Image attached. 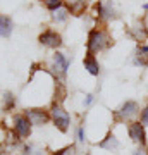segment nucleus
Instances as JSON below:
<instances>
[{
  "mask_svg": "<svg viewBox=\"0 0 148 155\" xmlns=\"http://www.w3.org/2000/svg\"><path fill=\"white\" fill-rule=\"evenodd\" d=\"M98 147H100V148L109 150V152H115V150L121 147V143H119V140L115 138V134L110 131V133L107 134V136H105V138L98 143Z\"/></svg>",
  "mask_w": 148,
  "mask_h": 155,
  "instance_id": "obj_12",
  "label": "nucleus"
},
{
  "mask_svg": "<svg viewBox=\"0 0 148 155\" xmlns=\"http://www.w3.org/2000/svg\"><path fill=\"white\" fill-rule=\"evenodd\" d=\"M140 122L145 124V126H148V104L143 107L141 112H140Z\"/></svg>",
  "mask_w": 148,
  "mask_h": 155,
  "instance_id": "obj_20",
  "label": "nucleus"
},
{
  "mask_svg": "<svg viewBox=\"0 0 148 155\" xmlns=\"http://www.w3.org/2000/svg\"><path fill=\"white\" fill-rule=\"evenodd\" d=\"M67 16H69V11L61 7V9H57V11L52 14V19H54V21H57V22H64L67 19Z\"/></svg>",
  "mask_w": 148,
  "mask_h": 155,
  "instance_id": "obj_17",
  "label": "nucleus"
},
{
  "mask_svg": "<svg viewBox=\"0 0 148 155\" xmlns=\"http://www.w3.org/2000/svg\"><path fill=\"white\" fill-rule=\"evenodd\" d=\"M76 136H77V141L79 143H84L86 141V133H84V126H77V131H76Z\"/></svg>",
  "mask_w": 148,
  "mask_h": 155,
  "instance_id": "obj_21",
  "label": "nucleus"
},
{
  "mask_svg": "<svg viewBox=\"0 0 148 155\" xmlns=\"http://www.w3.org/2000/svg\"><path fill=\"white\" fill-rule=\"evenodd\" d=\"M140 105H138V102H134V100H126L124 104H122L117 110H115V119L119 122H133L136 121V117L140 116Z\"/></svg>",
  "mask_w": 148,
  "mask_h": 155,
  "instance_id": "obj_3",
  "label": "nucleus"
},
{
  "mask_svg": "<svg viewBox=\"0 0 148 155\" xmlns=\"http://www.w3.org/2000/svg\"><path fill=\"white\" fill-rule=\"evenodd\" d=\"M12 28H14V24H12L11 17L0 16V36L2 38H9L12 33Z\"/></svg>",
  "mask_w": 148,
  "mask_h": 155,
  "instance_id": "obj_14",
  "label": "nucleus"
},
{
  "mask_svg": "<svg viewBox=\"0 0 148 155\" xmlns=\"http://www.w3.org/2000/svg\"><path fill=\"white\" fill-rule=\"evenodd\" d=\"M95 14L100 21H110L115 17V11L110 0H98L95 4Z\"/></svg>",
  "mask_w": 148,
  "mask_h": 155,
  "instance_id": "obj_9",
  "label": "nucleus"
},
{
  "mask_svg": "<svg viewBox=\"0 0 148 155\" xmlns=\"http://www.w3.org/2000/svg\"><path fill=\"white\" fill-rule=\"evenodd\" d=\"M74 152H76V147L74 145H69V147H64L61 150H55L50 155H74Z\"/></svg>",
  "mask_w": 148,
  "mask_h": 155,
  "instance_id": "obj_18",
  "label": "nucleus"
},
{
  "mask_svg": "<svg viewBox=\"0 0 148 155\" xmlns=\"http://www.w3.org/2000/svg\"><path fill=\"white\" fill-rule=\"evenodd\" d=\"M2 102H4V110L5 112H11L16 109V97L11 93V91H5L4 93V97H2Z\"/></svg>",
  "mask_w": 148,
  "mask_h": 155,
  "instance_id": "obj_15",
  "label": "nucleus"
},
{
  "mask_svg": "<svg viewBox=\"0 0 148 155\" xmlns=\"http://www.w3.org/2000/svg\"><path fill=\"white\" fill-rule=\"evenodd\" d=\"M52 62H54L52 69H54L55 81H62V79L67 76V69L71 66V61H69L62 52H55L54 57H52Z\"/></svg>",
  "mask_w": 148,
  "mask_h": 155,
  "instance_id": "obj_4",
  "label": "nucleus"
},
{
  "mask_svg": "<svg viewBox=\"0 0 148 155\" xmlns=\"http://www.w3.org/2000/svg\"><path fill=\"white\" fill-rule=\"evenodd\" d=\"M93 100H95V95L93 93H88L86 98H84V107H90L91 104H93Z\"/></svg>",
  "mask_w": 148,
  "mask_h": 155,
  "instance_id": "obj_23",
  "label": "nucleus"
},
{
  "mask_svg": "<svg viewBox=\"0 0 148 155\" xmlns=\"http://www.w3.org/2000/svg\"><path fill=\"white\" fill-rule=\"evenodd\" d=\"M134 66L148 67V45H138L134 52Z\"/></svg>",
  "mask_w": 148,
  "mask_h": 155,
  "instance_id": "obj_11",
  "label": "nucleus"
},
{
  "mask_svg": "<svg viewBox=\"0 0 148 155\" xmlns=\"http://www.w3.org/2000/svg\"><path fill=\"white\" fill-rule=\"evenodd\" d=\"M24 116L29 119V122L33 126H43L50 121V112L45 109H26Z\"/></svg>",
  "mask_w": 148,
  "mask_h": 155,
  "instance_id": "obj_8",
  "label": "nucleus"
},
{
  "mask_svg": "<svg viewBox=\"0 0 148 155\" xmlns=\"http://www.w3.org/2000/svg\"><path fill=\"white\" fill-rule=\"evenodd\" d=\"M50 121L54 122V126L61 133H67L69 127H71V116L61 104H52V107H50Z\"/></svg>",
  "mask_w": 148,
  "mask_h": 155,
  "instance_id": "obj_2",
  "label": "nucleus"
},
{
  "mask_svg": "<svg viewBox=\"0 0 148 155\" xmlns=\"http://www.w3.org/2000/svg\"><path fill=\"white\" fill-rule=\"evenodd\" d=\"M127 134H129V138H131L133 143H136L138 147H146L148 145L145 124H141L140 121H133L127 124Z\"/></svg>",
  "mask_w": 148,
  "mask_h": 155,
  "instance_id": "obj_5",
  "label": "nucleus"
},
{
  "mask_svg": "<svg viewBox=\"0 0 148 155\" xmlns=\"http://www.w3.org/2000/svg\"><path fill=\"white\" fill-rule=\"evenodd\" d=\"M83 66H84V69H86L91 76H98L100 74V64H98V59L93 55V54H88L84 55V59H83Z\"/></svg>",
  "mask_w": 148,
  "mask_h": 155,
  "instance_id": "obj_10",
  "label": "nucleus"
},
{
  "mask_svg": "<svg viewBox=\"0 0 148 155\" xmlns=\"http://www.w3.org/2000/svg\"><path fill=\"white\" fill-rule=\"evenodd\" d=\"M38 41L43 47H48V48H59L62 45V36L55 29H45L43 33L38 36Z\"/></svg>",
  "mask_w": 148,
  "mask_h": 155,
  "instance_id": "obj_7",
  "label": "nucleus"
},
{
  "mask_svg": "<svg viewBox=\"0 0 148 155\" xmlns=\"http://www.w3.org/2000/svg\"><path fill=\"white\" fill-rule=\"evenodd\" d=\"M31 127H33V124L29 122V119H28L24 114H16V116H14L12 131H14L21 140H26V138L31 136Z\"/></svg>",
  "mask_w": 148,
  "mask_h": 155,
  "instance_id": "obj_6",
  "label": "nucleus"
},
{
  "mask_svg": "<svg viewBox=\"0 0 148 155\" xmlns=\"http://www.w3.org/2000/svg\"><path fill=\"white\" fill-rule=\"evenodd\" d=\"M67 4V11L74 14V16H79L84 9H86V4L88 0H66Z\"/></svg>",
  "mask_w": 148,
  "mask_h": 155,
  "instance_id": "obj_13",
  "label": "nucleus"
},
{
  "mask_svg": "<svg viewBox=\"0 0 148 155\" xmlns=\"http://www.w3.org/2000/svg\"><path fill=\"white\" fill-rule=\"evenodd\" d=\"M112 45V38L109 36V33L102 28H93L88 33V41H86V52L88 54H98L104 52Z\"/></svg>",
  "mask_w": 148,
  "mask_h": 155,
  "instance_id": "obj_1",
  "label": "nucleus"
},
{
  "mask_svg": "<svg viewBox=\"0 0 148 155\" xmlns=\"http://www.w3.org/2000/svg\"><path fill=\"white\" fill-rule=\"evenodd\" d=\"M143 9H148V4H145V5H143Z\"/></svg>",
  "mask_w": 148,
  "mask_h": 155,
  "instance_id": "obj_24",
  "label": "nucleus"
},
{
  "mask_svg": "<svg viewBox=\"0 0 148 155\" xmlns=\"http://www.w3.org/2000/svg\"><path fill=\"white\" fill-rule=\"evenodd\" d=\"M22 155H45V152H43V148L29 143V145H24L22 147Z\"/></svg>",
  "mask_w": 148,
  "mask_h": 155,
  "instance_id": "obj_16",
  "label": "nucleus"
},
{
  "mask_svg": "<svg viewBox=\"0 0 148 155\" xmlns=\"http://www.w3.org/2000/svg\"><path fill=\"white\" fill-rule=\"evenodd\" d=\"M131 155H148V148L146 147H138L136 150H133Z\"/></svg>",
  "mask_w": 148,
  "mask_h": 155,
  "instance_id": "obj_22",
  "label": "nucleus"
},
{
  "mask_svg": "<svg viewBox=\"0 0 148 155\" xmlns=\"http://www.w3.org/2000/svg\"><path fill=\"white\" fill-rule=\"evenodd\" d=\"M45 7H47L48 11L55 12L57 9L62 7V0H45Z\"/></svg>",
  "mask_w": 148,
  "mask_h": 155,
  "instance_id": "obj_19",
  "label": "nucleus"
}]
</instances>
